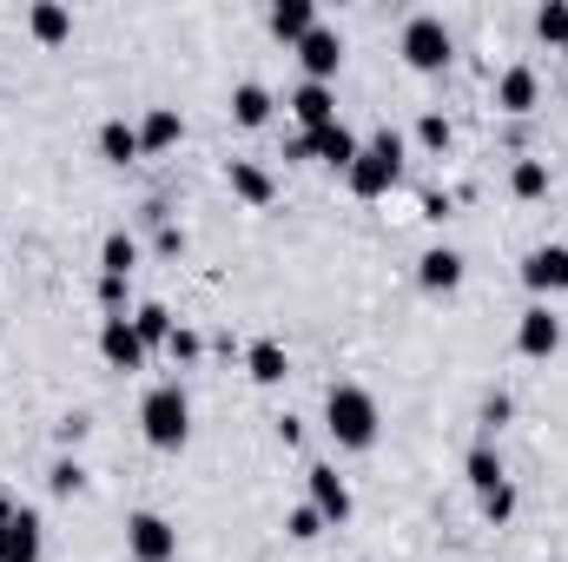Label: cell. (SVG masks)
Here are the masks:
<instances>
[{"label": "cell", "instance_id": "1", "mask_svg": "<svg viewBox=\"0 0 568 562\" xmlns=\"http://www.w3.org/2000/svg\"><path fill=\"white\" fill-rule=\"evenodd\" d=\"M324 430H331L337 450H371L377 430H384V411H377V398H371L364 384H331V398H324Z\"/></svg>", "mask_w": 568, "mask_h": 562}, {"label": "cell", "instance_id": "2", "mask_svg": "<svg viewBox=\"0 0 568 562\" xmlns=\"http://www.w3.org/2000/svg\"><path fill=\"white\" fill-rule=\"evenodd\" d=\"M404 179V133H390V127H377L364 152L351 159V172H344V185L357 192V199H384L390 185Z\"/></svg>", "mask_w": 568, "mask_h": 562}, {"label": "cell", "instance_id": "3", "mask_svg": "<svg viewBox=\"0 0 568 562\" xmlns=\"http://www.w3.org/2000/svg\"><path fill=\"white\" fill-rule=\"evenodd\" d=\"M140 430L152 450H185V436H192V404H185V391L179 384H152L140 404Z\"/></svg>", "mask_w": 568, "mask_h": 562}, {"label": "cell", "instance_id": "4", "mask_svg": "<svg viewBox=\"0 0 568 562\" xmlns=\"http://www.w3.org/2000/svg\"><path fill=\"white\" fill-rule=\"evenodd\" d=\"M397 53L417 73H443L449 67V27H443V13H410L404 33H397Z\"/></svg>", "mask_w": 568, "mask_h": 562}, {"label": "cell", "instance_id": "5", "mask_svg": "<svg viewBox=\"0 0 568 562\" xmlns=\"http://www.w3.org/2000/svg\"><path fill=\"white\" fill-rule=\"evenodd\" d=\"M126 556L133 562H179V530L159 510H133L126 516Z\"/></svg>", "mask_w": 568, "mask_h": 562}, {"label": "cell", "instance_id": "6", "mask_svg": "<svg viewBox=\"0 0 568 562\" xmlns=\"http://www.w3.org/2000/svg\"><path fill=\"white\" fill-rule=\"evenodd\" d=\"M364 152V140L344 127V120H331V127H317V133H297L291 140V159H324V165H337V172H351V159Z\"/></svg>", "mask_w": 568, "mask_h": 562}, {"label": "cell", "instance_id": "7", "mask_svg": "<svg viewBox=\"0 0 568 562\" xmlns=\"http://www.w3.org/2000/svg\"><path fill=\"white\" fill-rule=\"evenodd\" d=\"M304 490H311V510H317L331 530H344V523H351V510H357V503H351V483H344L331 463H311V470H304Z\"/></svg>", "mask_w": 568, "mask_h": 562}, {"label": "cell", "instance_id": "8", "mask_svg": "<svg viewBox=\"0 0 568 562\" xmlns=\"http://www.w3.org/2000/svg\"><path fill=\"white\" fill-rule=\"evenodd\" d=\"M297 60H304V80H324V87H331V80H337V67H344V33L317 20V27L297 40Z\"/></svg>", "mask_w": 568, "mask_h": 562}, {"label": "cell", "instance_id": "9", "mask_svg": "<svg viewBox=\"0 0 568 562\" xmlns=\"http://www.w3.org/2000/svg\"><path fill=\"white\" fill-rule=\"evenodd\" d=\"M516 351H523V358H556V351H562V318H556L549 304H529V311L516 318Z\"/></svg>", "mask_w": 568, "mask_h": 562}, {"label": "cell", "instance_id": "10", "mask_svg": "<svg viewBox=\"0 0 568 562\" xmlns=\"http://www.w3.org/2000/svg\"><path fill=\"white\" fill-rule=\"evenodd\" d=\"M523 284H529L536 298L568 291V245H536V252L523 259Z\"/></svg>", "mask_w": 568, "mask_h": 562}, {"label": "cell", "instance_id": "11", "mask_svg": "<svg viewBox=\"0 0 568 562\" xmlns=\"http://www.w3.org/2000/svg\"><path fill=\"white\" fill-rule=\"evenodd\" d=\"M100 358H106L113 371H140L145 344H140V331H133V318H106V324H100Z\"/></svg>", "mask_w": 568, "mask_h": 562}, {"label": "cell", "instance_id": "12", "mask_svg": "<svg viewBox=\"0 0 568 562\" xmlns=\"http://www.w3.org/2000/svg\"><path fill=\"white\" fill-rule=\"evenodd\" d=\"M291 120H297L304 133L331 127V120H337V93H331L324 80H297V93H291Z\"/></svg>", "mask_w": 568, "mask_h": 562}, {"label": "cell", "instance_id": "13", "mask_svg": "<svg viewBox=\"0 0 568 562\" xmlns=\"http://www.w3.org/2000/svg\"><path fill=\"white\" fill-rule=\"evenodd\" d=\"M225 185H232V199H245V205H272V199H278V179H272L265 165H252V159H225Z\"/></svg>", "mask_w": 568, "mask_h": 562}, {"label": "cell", "instance_id": "14", "mask_svg": "<svg viewBox=\"0 0 568 562\" xmlns=\"http://www.w3.org/2000/svg\"><path fill=\"white\" fill-rule=\"evenodd\" d=\"M536 100H542L536 67H503V80H496V107H503V113H536Z\"/></svg>", "mask_w": 568, "mask_h": 562}, {"label": "cell", "instance_id": "15", "mask_svg": "<svg viewBox=\"0 0 568 562\" xmlns=\"http://www.w3.org/2000/svg\"><path fill=\"white\" fill-rule=\"evenodd\" d=\"M40 550H47L40 516H33V510H20V516L0 530V562H40Z\"/></svg>", "mask_w": 568, "mask_h": 562}, {"label": "cell", "instance_id": "16", "mask_svg": "<svg viewBox=\"0 0 568 562\" xmlns=\"http://www.w3.org/2000/svg\"><path fill=\"white\" fill-rule=\"evenodd\" d=\"M417 284L424 291H456L463 284V252L456 245H429L424 259H417Z\"/></svg>", "mask_w": 568, "mask_h": 562}, {"label": "cell", "instance_id": "17", "mask_svg": "<svg viewBox=\"0 0 568 562\" xmlns=\"http://www.w3.org/2000/svg\"><path fill=\"white\" fill-rule=\"evenodd\" d=\"M27 27H33L40 47H60V40L73 33V13H67L60 0H33V7H27Z\"/></svg>", "mask_w": 568, "mask_h": 562}, {"label": "cell", "instance_id": "18", "mask_svg": "<svg viewBox=\"0 0 568 562\" xmlns=\"http://www.w3.org/2000/svg\"><path fill=\"white\" fill-rule=\"evenodd\" d=\"M463 476H469V490H476V496H489L496 483H509V476H503V456H496V443H489V436L463 456Z\"/></svg>", "mask_w": 568, "mask_h": 562}, {"label": "cell", "instance_id": "19", "mask_svg": "<svg viewBox=\"0 0 568 562\" xmlns=\"http://www.w3.org/2000/svg\"><path fill=\"white\" fill-rule=\"evenodd\" d=\"M265 20H272V33H278V40L297 47V40L317 27V7H311V0H272V13H265Z\"/></svg>", "mask_w": 568, "mask_h": 562}, {"label": "cell", "instance_id": "20", "mask_svg": "<svg viewBox=\"0 0 568 562\" xmlns=\"http://www.w3.org/2000/svg\"><path fill=\"white\" fill-rule=\"evenodd\" d=\"M245 371H252V384H284L291 358H284L278 338H252V351H245Z\"/></svg>", "mask_w": 568, "mask_h": 562}, {"label": "cell", "instance_id": "21", "mask_svg": "<svg viewBox=\"0 0 568 562\" xmlns=\"http://www.w3.org/2000/svg\"><path fill=\"white\" fill-rule=\"evenodd\" d=\"M140 152H145V145H140V127H126L120 113L100 127V159H106V165H133Z\"/></svg>", "mask_w": 568, "mask_h": 562}, {"label": "cell", "instance_id": "22", "mask_svg": "<svg viewBox=\"0 0 568 562\" xmlns=\"http://www.w3.org/2000/svg\"><path fill=\"white\" fill-rule=\"evenodd\" d=\"M185 140V120H179V107H152L140 120V145L145 152H165V145H179Z\"/></svg>", "mask_w": 568, "mask_h": 562}, {"label": "cell", "instance_id": "23", "mask_svg": "<svg viewBox=\"0 0 568 562\" xmlns=\"http://www.w3.org/2000/svg\"><path fill=\"white\" fill-rule=\"evenodd\" d=\"M232 120H239V127H265V120H272V93H265L258 80H239V87H232Z\"/></svg>", "mask_w": 568, "mask_h": 562}, {"label": "cell", "instance_id": "24", "mask_svg": "<svg viewBox=\"0 0 568 562\" xmlns=\"http://www.w3.org/2000/svg\"><path fill=\"white\" fill-rule=\"evenodd\" d=\"M133 265H140V245L126 232H106L100 239V279H133Z\"/></svg>", "mask_w": 568, "mask_h": 562}, {"label": "cell", "instance_id": "25", "mask_svg": "<svg viewBox=\"0 0 568 562\" xmlns=\"http://www.w3.org/2000/svg\"><path fill=\"white\" fill-rule=\"evenodd\" d=\"M133 331H140L145 351H159V344H172V331H179V324H172V311H165V304H140V311H133Z\"/></svg>", "mask_w": 568, "mask_h": 562}, {"label": "cell", "instance_id": "26", "mask_svg": "<svg viewBox=\"0 0 568 562\" xmlns=\"http://www.w3.org/2000/svg\"><path fill=\"white\" fill-rule=\"evenodd\" d=\"M509 192H516V199H542V192H549V165H542V159H516Z\"/></svg>", "mask_w": 568, "mask_h": 562}, {"label": "cell", "instance_id": "27", "mask_svg": "<svg viewBox=\"0 0 568 562\" xmlns=\"http://www.w3.org/2000/svg\"><path fill=\"white\" fill-rule=\"evenodd\" d=\"M536 33H542L549 47H568V0H542V7H536Z\"/></svg>", "mask_w": 568, "mask_h": 562}, {"label": "cell", "instance_id": "28", "mask_svg": "<svg viewBox=\"0 0 568 562\" xmlns=\"http://www.w3.org/2000/svg\"><path fill=\"white\" fill-rule=\"evenodd\" d=\"M47 490H53V496H80V490H87V470H80L73 456H53V470H47Z\"/></svg>", "mask_w": 568, "mask_h": 562}, {"label": "cell", "instance_id": "29", "mask_svg": "<svg viewBox=\"0 0 568 562\" xmlns=\"http://www.w3.org/2000/svg\"><path fill=\"white\" fill-rule=\"evenodd\" d=\"M284 530H291V536H297V543H317V536H324V530H331V523H324V516H317V510H311V503H297V510H291V516H284Z\"/></svg>", "mask_w": 568, "mask_h": 562}, {"label": "cell", "instance_id": "30", "mask_svg": "<svg viewBox=\"0 0 568 562\" xmlns=\"http://www.w3.org/2000/svg\"><path fill=\"white\" fill-rule=\"evenodd\" d=\"M449 140H456V133H449L443 113H424V120H417V145H424V152H449Z\"/></svg>", "mask_w": 568, "mask_h": 562}, {"label": "cell", "instance_id": "31", "mask_svg": "<svg viewBox=\"0 0 568 562\" xmlns=\"http://www.w3.org/2000/svg\"><path fill=\"white\" fill-rule=\"evenodd\" d=\"M516 503H523V496H516V483H496V490L483 496V516H489V523H509V516H516Z\"/></svg>", "mask_w": 568, "mask_h": 562}, {"label": "cell", "instance_id": "32", "mask_svg": "<svg viewBox=\"0 0 568 562\" xmlns=\"http://www.w3.org/2000/svg\"><path fill=\"white\" fill-rule=\"evenodd\" d=\"M165 351H172V358H179V364H192V358H199V351H205V338H199V331H185V324H179V331H172V344H165Z\"/></svg>", "mask_w": 568, "mask_h": 562}, {"label": "cell", "instance_id": "33", "mask_svg": "<svg viewBox=\"0 0 568 562\" xmlns=\"http://www.w3.org/2000/svg\"><path fill=\"white\" fill-rule=\"evenodd\" d=\"M100 304L106 318H126V279H100Z\"/></svg>", "mask_w": 568, "mask_h": 562}, {"label": "cell", "instance_id": "34", "mask_svg": "<svg viewBox=\"0 0 568 562\" xmlns=\"http://www.w3.org/2000/svg\"><path fill=\"white\" fill-rule=\"evenodd\" d=\"M509 418V398H503V391H496V398H489V404H483V423H489V430H496V423Z\"/></svg>", "mask_w": 568, "mask_h": 562}, {"label": "cell", "instance_id": "35", "mask_svg": "<svg viewBox=\"0 0 568 562\" xmlns=\"http://www.w3.org/2000/svg\"><path fill=\"white\" fill-rule=\"evenodd\" d=\"M179 245H185V232H179V225H165V219H159V252H179Z\"/></svg>", "mask_w": 568, "mask_h": 562}, {"label": "cell", "instance_id": "36", "mask_svg": "<svg viewBox=\"0 0 568 562\" xmlns=\"http://www.w3.org/2000/svg\"><path fill=\"white\" fill-rule=\"evenodd\" d=\"M13 516H20V503H13V496H7V490H0V530H7V523H13Z\"/></svg>", "mask_w": 568, "mask_h": 562}, {"label": "cell", "instance_id": "37", "mask_svg": "<svg viewBox=\"0 0 568 562\" xmlns=\"http://www.w3.org/2000/svg\"><path fill=\"white\" fill-rule=\"evenodd\" d=\"M562 53H568V47H562Z\"/></svg>", "mask_w": 568, "mask_h": 562}]
</instances>
